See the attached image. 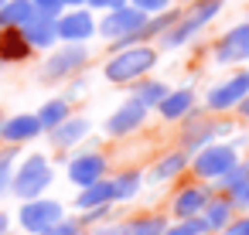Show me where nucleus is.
Segmentation results:
<instances>
[{
	"label": "nucleus",
	"mask_w": 249,
	"mask_h": 235,
	"mask_svg": "<svg viewBox=\"0 0 249 235\" xmlns=\"http://www.w3.org/2000/svg\"><path fill=\"white\" fill-rule=\"evenodd\" d=\"M239 208H235V201L222 191V194H212L208 198V204H205V211H201V218L208 221V228L212 232H222L229 221H232V215H235Z\"/></svg>",
	"instance_id": "nucleus-22"
},
{
	"label": "nucleus",
	"mask_w": 249,
	"mask_h": 235,
	"mask_svg": "<svg viewBox=\"0 0 249 235\" xmlns=\"http://www.w3.org/2000/svg\"><path fill=\"white\" fill-rule=\"evenodd\" d=\"M0 68H4V62H0Z\"/></svg>",
	"instance_id": "nucleus-44"
},
{
	"label": "nucleus",
	"mask_w": 249,
	"mask_h": 235,
	"mask_svg": "<svg viewBox=\"0 0 249 235\" xmlns=\"http://www.w3.org/2000/svg\"><path fill=\"white\" fill-rule=\"evenodd\" d=\"M208 235H215V232H208Z\"/></svg>",
	"instance_id": "nucleus-45"
},
{
	"label": "nucleus",
	"mask_w": 249,
	"mask_h": 235,
	"mask_svg": "<svg viewBox=\"0 0 249 235\" xmlns=\"http://www.w3.org/2000/svg\"><path fill=\"white\" fill-rule=\"evenodd\" d=\"M167 92H171V85H167V82H160V79H147V75H143V79H137V82H133V89H130V96H133L137 102H143L147 109H157V102H160Z\"/></svg>",
	"instance_id": "nucleus-24"
},
{
	"label": "nucleus",
	"mask_w": 249,
	"mask_h": 235,
	"mask_svg": "<svg viewBox=\"0 0 249 235\" xmlns=\"http://www.w3.org/2000/svg\"><path fill=\"white\" fill-rule=\"evenodd\" d=\"M45 133L38 113H14L7 119H0V140L7 147H21V143H31Z\"/></svg>",
	"instance_id": "nucleus-12"
},
{
	"label": "nucleus",
	"mask_w": 249,
	"mask_h": 235,
	"mask_svg": "<svg viewBox=\"0 0 249 235\" xmlns=\"http://www.w3.org/2000/svg\"><path fill=\"white\" fill-rule=\"evenodd\" d=\"M123 4H130V0H86V7H89V11H99V14L116 11V7H123Z\"/></svg>",
	"instance_id": "nucleus-36"
},
{
	"label": "nucleus",
	"mask_w": 249,
	"mask_h": 235,
	"mask_svg": "<svg viewBox=\"0 0 249 235\" xmlns=\"http://www.w3.org/2000/svg\"><path fill=\"white\" fill-rule=\"evenodd\" d=\"M246 96H249V68H242V72L222 79L218 85H212V89L205 92V109L215 113V116H218V113H232Z\"/></svg>",
	"instance_id": "nucleus-6"
},
{
	"label": "nucleus",
	"mask_w": 249,
	"mask_h": 235,
	"mask_svg": "<svg viewBox=\"0 0 249 235\" xmlns=\"http://www.w3.org/2000/svg\"><path fill=\"white\" fill-rule=\"evenodd\" d=\"M147 21H150V14H143V11L133 7V4H123V7H116V11H106V14H103L96 34H99L103 41H109L113 48L140 45V41H143Z\"/></svg>",
	"instance_id": "nucleus-2"
},
{
	"label": "nucleus",
	"mask_w": 249,
	"mask_h": 235,
	"mask_svg": "<svg viewBox=\"0 0 249 235\" xmlns=\"http://www.w3.org/2000/svg\"><path fill=\"white\" fill-rule=\"evenodd\" d=\"M89 130H92V123L86 116H69L65 123H58L55 130H48V140H52L55 150H72V147H79L89 136Z\"/></svg>",
	"instance_id": "nucleus-17"
},
{
	"label": "nucleus",
	"mask_w": 249,
	"mask_h": 235,
	"mask_svg": "<svg viewBox=\"0 0 249 235\" xmlns=\"http://www.w3.org/2000/svg\"><path fill=\"white\" fill-rule=\"evenodd\" d=\"M222 235H249V215H242V218H232V221L222 228Z\"/></svg>",
	"instance_id": "nucleus-34"
},
{
	"label": "nucleus",
	"mask_w": 249,
	"mask_h": 235,
	"mask_svg": "<svg viewBox=\"0 0 249 235\" xmlns=\"http://www.w3.org/2000/svg\"><path fill=\"white\" fill-rule=\"evenodd\" d=\"M0 28H4V24H0Z\"/></svg>",
	"instance_id": "nucleus-46"
},
{
	"label": "nucleus",
	"mask_w": 249,
	"mask_h": 235,
	"mask_svg": "<svg viewBox=\"0 0 249 235\" xmlns=\"http://www.w3.org/2000/svg\"><path fill=\"white\" fill-rule=\"evenodd\" d=\"M133 7H140L143 14H160V11H167L174 0H130Z\"/></svg>",
	"instance_id": "nucleus-32"
},
{
	"label": "nucleus",
	"mask_w": 249,
	"mask_h": 235,
	"mask_svg": "<svg viewBox=\"0 0 249 235\" xmlns=\"http://www.w3.org/2000/svg\"><path fill=\"white\" fill-rule=\"evenodd\" d=\"M106 167H109L106 153H99V150H82V153H75V157L69 160L65 174H69V181H72L75 187H86V184L106 177Z\"/></svg>",
	"instance_id": "nucleus-13"
},
{
	"label": "nucleus",
	"mask_w": 249,
	"mask_h": 235,
	"mask_svg": "<svg viewBox=\"0 0 249 235\" xmlns=\"http://www.w3.org/2000/svg\"><path fill=\"white\" fill-rule=\"evenodd\" d=\"M69 116H72V99H69V96H52V99H45L41 109H38V119H41L45 133L55 130L58 123H65Z\"/></svg>",
	"instance_id": "nucleus-23"
},
{
	"label": "nucleus",
	"mask_w": 249,
	"mask_h": 235,
	"mask_svg": "<svg viewBox=\"0 0 249 235\" xmlns=\"http://www.w3.org/2000/svg\"><path fill=\"white\" fill-rule=\"evenodd\" d=\"M21 31H24V38L31 41L35 51H52V48L58 45V24H55V17H48V14H35Z\"/></svg>",
	"instance_id": "nucleus-18"
},
{
	"label": "nucleus",
	"mask_w": 249,
	"mask_h": 235,
	"mask_svg": "<svg viewBox=\"0 0 249 235\" xmlns=\"http://www.w3.org/2000/svg\"><path fill=\"white\" fill-rule=\"evenodd\" d=\"M201 31H205V24H201L191 11H181V17H178V21H174V24H171V28H167L157 41H160V48L174 51V48H184L188 41H195Z\"/></svg>",
	"instance_id": "nucleus-14"
},
{
	"label": "nucleus",
	"mask_w": 249,
	"mask_h": 235,
	"mask_svg": "<svg viewBox=\"0 0 249 235\" xmlns=\"http://www.w3.org/2000/svg\"><path fill=\"white\" fill-rule=\"evenodd\" d=\"M229 198L235 201V208H246V211H249V181H246V184H242L239 191H232Z\"/></svg>",
	"instance_id": "nucleus-38"
},
{
	"label": "nucleus",
	"mask_w": 249,
	"mask_h": 235,
	"mask_svg": "<svg viewBox=\"0 0 249 235\" xmlns=\"http://www.w3.org/2000/svg\"><path fill=\"white\" fill-rule=\"evenodd\" d=\"M99 204H116V194H113V177H99V181L86 184V187L75 194V208H82V211L99 208Z\"/></svg>",
	"instance_id": "nucleus-21"
},
{
	"label": "nucleus",
	"mask_w": 249,
	"mask_h": 235,
	"mask_svg": "<svg viewBox=\"0 0 249 235\" xmlns=\"http://www.w3.org/2000/svg\"><path fill=\"white\" fill-rule=\"evenodd\" d=\"M89 58H92L89 45H82V41H58L48 51V58L41 62L38 75H41V82H65V79L79 75L89 65Z\"/></svg>",
	"instance_id": "nucleus-4"
},
{
	"label": "nucleus",
	"mask_w": 249,
	"mask_h": 235,
	"mask_svg": "<svg viewBox=\"0 0 249 235\" xmlns=\"http://www.w3.org/2000/svg\"><path fill=\"white\" fill-rule=\"evenodd\" d=\"M195 102H198L195 89H191V85H181V89H171V92L157 102V113H160L164 123H181L188 113H195Z\"/></svg>",
	"instance_id": "nucleus-15"
},
{
	"label": "nucleus",
	"mask_w": 249,
	"mask_h": 235,
	"mask_svg": "<svg viewBox=\"0 0 249 235\" xmlns=\"http://www.w3.org/2000/svg\"><path fill=\"white\" fill-rule=\"evenodd\" d=\"M11 232V218H7V211H0V235H7Z\"/></svg>",
	"instance_id": "nucleus-39"
},
{
	"label": "nucleus",
	"mask_w": 249,
	"mask_h": 235,
	"mask_svg": "<svg viewBox=\"0 0 249 235\" xmlns=\"http://www.w3.org/2000/svg\"><path fill=\"white\" fill-rule=\"evenodd\" d=\"M58 218H65V208H62V201H55V198H31V201H24L21 204V211H18V221H21V228L24 232H31V235H41L48 225H55Z\"/></svg>",
	"instance_id": "nucleus-8"
},
{
	"label": "nucleus",
	"mask_w": 249,
	"mask_h": 235,
	"mask_svg": "<svg viewBox=\"0 0 249 235\" xmlns=\"http://www.w3.org/2000/svg\"><path fill=\"white\" fill-rule=\"evenodd\" d=\"M246 181H249V160H235V164L218 177V187H222L225 194H232V191H239Z\"/></svg>",
	"instance_id": "nucleus-28"
},
{
	"label": "nucleus",
	"mask_w": 249,
	"mask_h": 235,
	"mask_svg": "<svg viewBox=\"0 0 249 235\" xmlns=\"http://www.w3.org/2000/svg\"><path fill=\"white\" fill-rule=\"evenodd\" d=\"M222 7H225V0H198V4H191L188 11H191V14H195V17L208 28V24L222 14Z\"/></svg>",
	"instance_id": "nucleus-30"
},
{
	"label": "nucleus",
	"mask_w": 249,
	"mask_h": 235,
	"mask_svg": "<svg viewBox=\"0 0 249 235\" xmlns=\"http://www.w3.org/2000/svg\"><path fill=\"white\" fill-rule=\"evenodd\" d=\"M154 65H157V48L150 41L126 45V48H113V55L103 65V79L109 85H133L137 79L150 75Z\"/></svg>",
	"instance_id": "nucleus-1"
},
{
	"label": "nucleus",
	"mask_w": 249,
	"mask_h": 235,
	"mask_svg": "<svg viewBox=\"0 0 249 235\" xmlns=\"http://www.w3.org/2000/svg\"><path fill=\"white\" fill-rule=\"evenodd\" d=\"M92 235H126V225H120V221H99V228Z\"/></svg>",
	"instance_id": "nucleus-37"
},
{
	"label": "nucleus",
	"mask_w": 249,
	"mask_h": 235,
	"mask_svg": "<svg viewBox=\"0 0 249 235\" xmlns=\"http://www.w3.org/2000/svg\"><path fill=\"white\" fill-rule=\"evenodd\" d=\"M31 55H35V48L21 28H0V62L18 65V62H28Z\"/></svg>",
	"instance_id": "nucleus-19"
},
{
	"label": "nucleus",
	"mask_w": 249,
	"mask_h": 235,
	"mask_svg": "<svg viewBox=\"0 0 249 235\" xmlns=\"http://www.w3.org/2000/svg\"><path fill=\"white\" fill-rule=\"evenodd\" d=\"M14 167H18V150L7 147L0 150V194L11 191V177H14Z\"/></svg>",
	"instance_id": "nucleus-29"
},
{
	"label": "nucleus",
	"mask_w": 249,
	"mask_h": 235,
	"mask_svg": "<svg viewBox=\"0 0 249 235\" xmlns=\"http://www.w3.org/2000/svg\"><path fill=\"white\" fill-rule=\"evenodd\" d=\"M181 4H188V7H191V4H198V0H181Z\"/></svg>",
	"instance_id": "nucleus-42"
},
{
	"label": "nucleus",
	"mask_w": 249,
	"mask_h": 235,
	"mask_svg": "<svg viewBox=\"0 0 249 235\" xmlns=\"http://www.w3.org/2000/svg\"><path fill=\"white\" fill-rule=\"evenodd\" d=\"M41 235H82V221H79V218H58V221L48 225Z\"/></svg>",
	"instance_id": "nucleus-31"
},
{
	"label": "nucleus",
	"mask_w": 249,
	"mask_h": 235,
	"mask_svg": "<svg viewBox=\"0 0 249 235\" xmlns=\"http://www.w3.org/2000/svg\"><path fill=\"white\" fill-rule=\"evenodd\" d=\"M35 11L38 14H48V17H58L65 11V0H35Z\"/></svg>",
	"instance_id": "nucleus-33"
},
{
	"label": "nucleus",
	"mask_w": 249,
	"mask_h": 235,
	"mask_svg": "<svg viewBox=\"0 0 249 235\" xmlns=\"http://www.w3.org/2000/svg\"><path fill=\"white\" fill-rule=\"evenodd\" d=\"M140 187H143V170H120V174L113 177V194H116V201L137 198Z\"/></svg>",
	"instance_id": "nucleus-26"
},
{
	"label": "nucleus",
	"mask_w": 249,
	"mask_h": 235,
	"mask_svg": "<svg viewBox=\"0 0 249 235\" xmlns=\"http://www.w3.org/2000/svg\"><path fill=\"white\" fill-rule=\"evenodd\" d=\"M160 235H198V232L191 228V221H188V218H174V225H167Z\"/></svg>",
	"instance_id": "nucleus-35"
},
{
	"label": "nucleus",
	"mask_w": 249,
	"mask_h": 235,
	"mask_svg": "<svg viewBox=\"0 0 249 235\" xmlns=\"http://www.w3.org/2000/svg\"><path fill=\"white\" fill-rule=\"evenodd\" d=\"M235 113H239V116H242V119H249V96H246V99H242V102H239V106H235Z\"/></svg>",
	"instance_id": "nucleus-40"
},
{
	"label": "nucleus",
	"mask_w": 249,
	"mask_h": 235,
	"mask_svg": "<svg viewBox=\"0 0 249 235\" xmlns=\"http://www.w3.org/2000/svg\"><path fill=\"white\" fill-rule=\"evenodd\" d=\"M147 116H150V109L130 96V99H123V102H120V106H116V109L106 116L103 130H106V136H113V140H123V136L137 133V130L147 123Z\"/></svg>",
	"instance_id": "nucleus-10"
},
{
	"label": "nucleus",
	"mask_w": 249,
	"mask_h": 235,
	"mask_svg": "<svg viewBox=\"0 0 249 235\" xmlns=\"http://www.w3.org/2000/svg\"><path fill=\"white\" fill-rule=\"evenodd\" d=\"M235 160H239L235 143L212 140V143H205L201 150H195V153H191V174H195L198 181H218V177H222Z\"/></svg>",
	"instance_id": "nucleus-5"
},
{
	"label": "nucleus",
	"mask_w": 249,
	"mask_h": 235,
	"mask_svg": "<svg viewBox=\"0 0 249 235\" xmlns=\"http://www.w3.org/2000/svg\"><path fill=\"white\" fill-rule=\"evenodd\" d=\"M55 181V167L45 153H28L24 160H18L14 177H11V194H18L21 201L41 198Z\"/></svg>",
	"instance_id": "nucleus-3"
},
{
	"label": "nucleus",
	"mask_w": 249,
	"mask_h": 235,
	"mask_svg": "<svg viewBox=\"0 0 249 235\" xmlns=\"http://www.w3.org/2000/svg\"><path fill=\"white\" fill-rule=\"evenodd\" d=\"M184 130H181V150H188V153H195V150H201L205 143H212V140H218L225 130H232V126H225V123H218V119H212L208 113H188L184 119Z\"/></svg>",
	"instance_id": "nucleus-7"
},
{
	"label": "nucleus",
	"mask_w": 249,
	"mask_h": 235,
	"mask_svg": "<svg viewBox=\"0 0 249 235\" xmlns=\"http://www.w3.org/2000/svg\"><path fill=\"white\" fill-rule=\"evenodd\" d=\"M0 7H4V0H0Z\"/></svg>",
	"instance_id": "nucleus-43"
},
{
	"label": "nucleus",
	"mask_w": 249,
	"mask_h": 235,
	"mask_svg": "<svg viewBox=\"0 0 249 235\" xmlns=\"http://www.w3.org/2000/svg\"><path fill=\"white\" fill-rule=\"evenodd\" d=\"M184 170H191V153H188V150H167V153L150 167V181L164 184V181L181 177Z\"/></svg>",
	"instance_id": "nucleus-20"
},
{
	"label": "nucleus",
	"mask_w": 249,
	"mask_h": 235,
	"mask_svg": "<svg viewBox=\"0 0 249 235\" xmlns=\"http://www.w3.org/2000/svg\"><path fill=\"white\" fill-rule=\"evenodd\" d=\"M35 14H38L35 0H4V7H0V24L4 28H24Z\"/></svg>",
	"instance_id": "nucleus-25"
},
{
	"label": "nucleus",
	"mask_w": 249,
	"mask_h": 235,
	"mask_svg": "<svg viewBox=\"0 0 249 235\" xmlns=\"http://www.w3.org/2000/svg\"><path fill=\"white\" fill-rule=\"evenodd\" d=\"M167 228L164 215H137L126 221V235H160Z\"/></svg>",
	"instance_id": "nucleus-27"
},
{
	"label": "nucleus",
	"mask_w": 249,
	"mask_h": 235,
	"mask_svg": "<svg viewBox=\"0 0 249 235\" xmlns=\"http://www.w3.org/2000/svg\"><path fill=\"white\" fill-rule=\"evenodd\" d=\"M208 198H212V191L205 187V181L188 184V187H181V191L174 194V201H171V215H174V218L201 215V211H205V204H208Z\"/></svg>",
	"instance_id": "nucleus-16"
},
{
	"label": "nucleus",
	"mask_w": 249,
	"mask_h": 235,
	"mask_svg": "<svg viewBox=\"0 0 249 235\" xmlns=\"http://www.w3.org/2000/svg\"><path fill=\"white\" fill-rule=\"evenodd\" d=\"M55 24H58V41H82V45H89L99 28L96 11H89V7H65L55 17Z\"/></svg>",
	"instance_id": "nucleus-9"
},
{
	"label": "nucleus",
	"mask_w": 249,
	"mask_h": 235,
	"mask_svg": "<svg viewBox=\"0 0 249 235\" xmlns=\"http://www.w3.org/2000/svg\"><path fill=\"white\" fill-rule=\"evenodd\" d=\"M212 58H215V65H242V62H249V17L232 24L215 41Z\"/></svg>",
	"instance_id": "nucleus-11"
},
{
	"label": "nucleus",
	"mask_w": 249,
	"mask_h": 235,
	"mask_svg": "<svg viewBox=\"0 0 249 235\" xmlns=\"http://www.w3.org/2000/svg\"><path fill=\"white\" fill-rule=\"evenodd\" d=\"M65 7H86V0H65Z\"/></svg>",
	"instance_id": "nucleus-41"
}]
</instances>
